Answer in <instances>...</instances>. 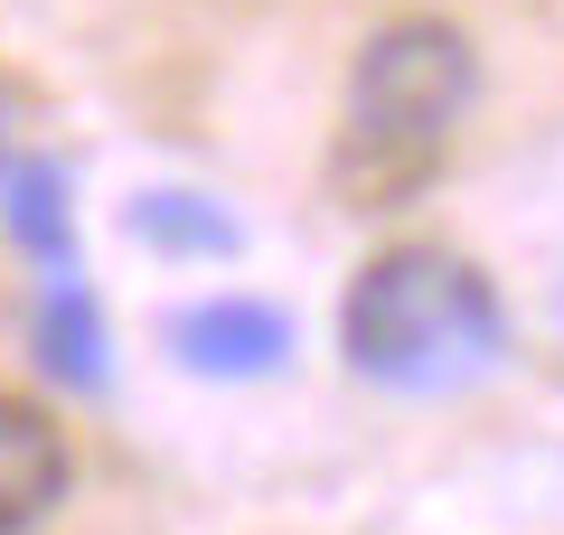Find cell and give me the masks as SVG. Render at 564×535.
Instances as JSON below:
<instances>
[{
  "label": "cell",
  "instance_id": "52a82bcc",
  "mask_svg": "<svg viewBox=\"0 0 564 535\" xmlns=\"http://www.w3.org/2000/svg\"><path fill=\"white\" fill-rule=\"evenodd\" d=\"M39 348H47V367H57L66 385H95V310H85L76 282H57V292H47V310H39Z\"/></svg>",
  "mask_w": 564,
  "mask_h": 535
},
{
  "label": "cell",
  "instance_id": "5b68a950",
  "mask_svg": "<svg viewBox=\"0 0 564 535\" xmlns=\"http://www.w3.org/2000/svg\"><path fill=\"white\" fill-rule=\"evenodd\" d=\"M132 226H141L151 244H170V254H236V226H226L207 198H180V188L132 198Z\"/></svg>",
  "mask_w": 564,
  "mask_h": 535
},
{
  "label": "cell",
  "instance_id": "8992f818",
  "mask_svg": "<svg viewBox=\"0 0 564 535\" xmlns=\"http://www.w3.org/2000/svg\"><path fill=\"white\" fill-rule=\"evenodd\" d=\"M10 236H20L29 254L66 263V178L47 170V160H20V170H10Z\"/></svg>",
  "mask_w": 564,
  "mask_h": 535
},
{
  "label": "cell",
  "instance_id": "277c9868",
  "mask_svg": "<svg viewBox=\"0 0 564 535\" xmlns=\"http://www.w3.org/2000/svg\"><path fill=\"white\" fill-rule=\"evenodd\" d=\"M66 498V433L39 404L0 395V535H29Z\"/></svg>",
  "mask_w": 564,
  "mask_h": 535
},
{
  "label": "cell",
  "instance_id": "6da1fadb",
  "mask_svg": "<svg viewBox=\"0 0 564 535\" xmlns=\"http://www.w3.org/2000/svg\"><path fill=\"white\" fill-rule=\"evenodd\" d=\"M339 357L386 395H462L508 357V310L462 254L395 244L348 282Z\"/></svg>",
  "mask_w": 564,
  "mask_h": 535
},
{
  "label": "cell",
  "instance_id": "3957f363",
  "mask_svg": "<svg viewBox=\"0 0 564 535\" xmlns=\"http://www.w3.org/2000/svg\"><path fill=\"white\" fill-rule=\"evenodd\" d=\"M170 348L198 376H273L292 357V319L263 310V301H198V310L170 319Z\"/></svg>",
  "mask_w": 564,
  "mask_h": 535
},
{
  "label": "cell",
  "instance_id": "7a4b0ae2",
  "mask_svg": "<svg viewBox=\"0 0 564 535\" xmlns=\"http://www.w3.org/2000/svg\"><path fill=\"white\" fill-rule=\"evenodd\" d=\"M470 39L452 20H395L358 47L339 122V198L348 207H395L443 170V141L470 103Z\"/></svg>",
  "mask_w": 564,
  "mask_h": 535
}]
</instances>
